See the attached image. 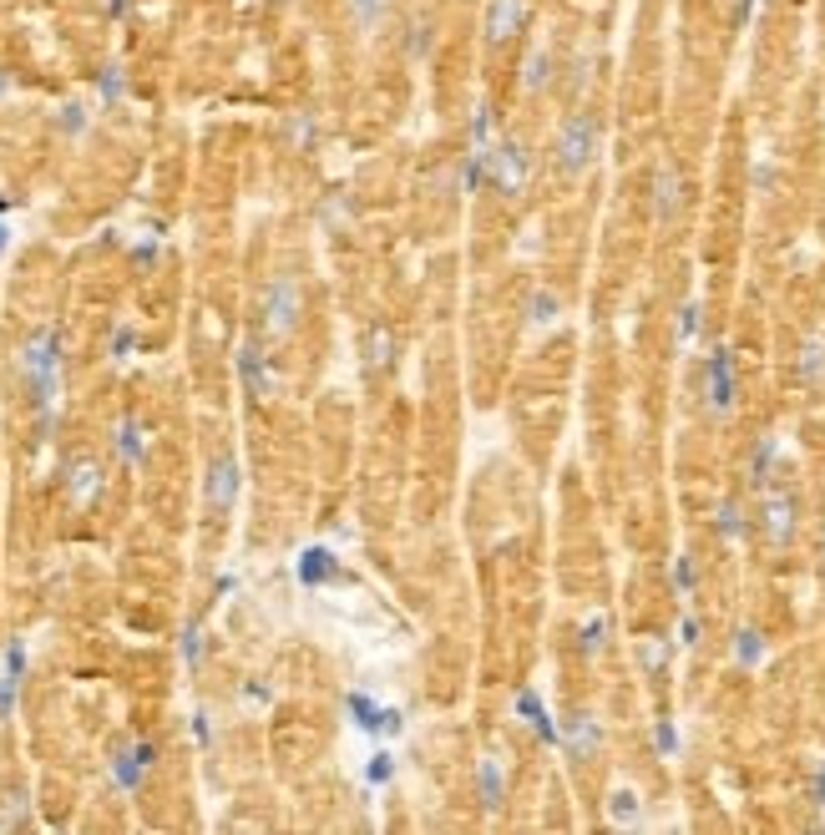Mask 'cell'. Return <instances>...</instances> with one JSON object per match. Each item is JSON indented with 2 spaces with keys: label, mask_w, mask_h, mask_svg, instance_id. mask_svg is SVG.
I'll return each instance as SVG.
<instances>
[{
  "label": "cell",
  "mask_w": 825,
  "mask_h": 835,
  "mask_svg": "<svg viewBox=\"0 0 825 835\" xmlns=\"http://www.w3.org/2000/svg\"><path fill=\"white\" fill-rule=\"evenodd\" d=\"M598 142H603V127L592 112H567L558 122V137H552V162H558V173L577 177L588 173L592 158H598Z\"/></svg>",
  "instance_id": "1"
},
{
  "label": "cell",
  "mask_w": 825,
  "mask_h": 835,
  "mask_svg": "<svg viewBox=\"0 0 825 835\" xmlns=\"http://www.w3.org/2000/svg\"><path fill=\"white\" fill-rule=\"evenodd\" d=\"M57 365H61V335L57 329H36L21 345V375L30 381V390H36L46 415H51V400H57Z\"/></svg>",
  "instance_id": "2"
},
{
  "label": "cell",
  "mask_w": 825,
  "mask_h": 835,
  "mask_svg": "<svg viewBox=\"0 0 825 835\" xmlns=\"http://www.w3.org/2000/svg\"><path fill=\"white\" fill-rule=\"evenodd\" d=\"M299 309H304V294H299V284L289 274L268 278L264 299H259V320H264L268 335H289L299 324Z\"/></svg>",
  "instance_id": "3"
},
{
  "label": "cell",
  "mask_w": 825,
  "mask_h": 835,
  "mask_svg": "<svg viewBox=\"0 0 825 835\" xmlns=\"http://www.w3.org/2000/svg\"><path fill=\"white\" fill-rule=\"evenodd\" d=\"M532 183V152L522 142H501L491 147V188L516 198V192H527Z\"/></svg>",
  "instance_id": "4"
},
{
  "label": "cell",
  "mask_w": 825,
  "mask_h": 835,
  "mask_svg": "<svg viewBox=\"0 0 825 835\" xmlns=\"http://www.w3.org/2000/svg\"><path fill=\"white\" fill-rule=\"evenodd\" d=\"M532 21V0H491L487 5V46H507Z\"/></svg>",
  "instance_id": "5"
},
{
  "label": "cell",
  "mask_w": 825,
  "mask_h": 835,
  "mask_svg": "<svg viewBox=\"0 0 825 835\" xmlns=\"http://www.w3.org/2000/svg\"><path fill=\"white\" fill-rule=\"evenodd\" d=\"M238 381H243V390H249L253 400L274 396V370H268V360L253 350V345H243V350H238Z\"/></svg>",
  "instance_id": "6"
},
{
  "label": "cell",
  "mask_w": 825,
  "mask_h": 835,
  "mask_svg": "<svg viewBox=\"0 0 825 835\" xmlns=\"http://www.w3.org/2000/svg\"><path fill=\"white\" fill-rule=\"evenodd\" d=\"M208 501H213L218 512H228L238 501V461L234 456H218V461L208 466Z\"/></svg>",
  "instance_id": "7"
},
{
  "label": "cell",
  "mask_w": 825,
  "mask_h": 835,
  "mask_svg": "<svg viewBox=\"0 0 825 835\" xmlns=\"http://www.w3.org/2000/svg\"><path fill=\"white\" fill-rule=\"evenodd\" d=\"M152 760H158V749H152L148 739H142V745H127V749H122L117 760H112L122 790H137V785H142V775L152 770Z\"/></svg>",
  "instance_id": "8"
},
{
  "label": "cell",
  "mask_w": 825,
  "mask_h": 835,
  "mask_svg": "<svg viewBox=\"0 0 825 835\" xmlns=\"http://www.w3.org/2000/svg\"><path fill=\"white\" fill-rule=\"evenodd\" d=\"M709 406H714V415H729V406H735V365L724 350H714V360H709Z\"/></svg>",
  "instance_id": "9"
},
{
  "label": "cell",
  "mask_w": 825,
  "mask_h": 835,
  "mask_svg": "<svg viewBox=\"0 0 825 835\" xmlns=\"http://www.w3.org/2000/svg\"><path fill=\"white\" fill-rule=\"evenodd\" d=\"M339 577V557L329 547H310V552L299 557V583L304 587H325Z\"/></svg>",
  "instance_id": "10"
},
{
  "label": "cell",
  "mask_w": 825,
  "mask_h": 835,
  "mask_svg": "<svg viewBox=\"0 0 825 835\" xmlns=\"http://www.w3.org/2000/svg\"><path fill=\"white\" fill-rule=\"evenodd\" d=\"M562 745H567V755H573V760L592 755V749L603 745V730H598V719H592V714H573V719H567V734H562Z\"/></svg>",
  "instance_id": "11"
},
{
  "label": "cell",
  "mask_w": 825,
  "mask_h": 835,
  "mask_svg": "<svg viewBox=\"0 0 825 835\" xmlns=\"http://www.w3.org/2000/svg\"><path fill=\"white\" fill-rule=\"evenodd\" d=\"M97 491H102V466H97L91 456L72 461V471H66V497H72V501H91Z\"/></svg>",
  "instance_id": "12"
},
{
  "label": "cell",
  "mask_w": 825,
  "mask_h": 835,
  "mask_svg": "<svg viewBox=\"0 0 825 835\" xmlns=\"http://www.w3.org/2000/svg\"><path fill=\"white\" fill-rule=\"evenodd\" d=\"M345 714L354 719V730H370V734H385V714H390V709H380V703L370 699V694H345Z\"/></svg>",
  "instance_id": "13"
},
{
  "label": "cell",
  "mask_w": 825,
  "mask_h": 835,
  "mask_svg": "<svg viewBox=\"0 0 825 835\" xmlns=\"http://www.w3.org/2000/svg\"><path fill=\"white\" fill-rule=\"evenodd\" d=\"M516 714H522V719L532 724V730H537V739H547V745H562V734L552 730V719H547L542 699H537L532 689H522V694H516Z\"/></svg>",
  "instance_id": "14"
},
{
  "label": "cell",
  "mask_w": 825,
  "mask_h": 835,
  "mask_svg": "<svg viewBox=\"0 0 825 835\" xmlns=\"http://www.w3.org/2000/svg\"><path fill=\"white\" fill-rule=\"evenodd\" d=\"M765 532L775 537V543H790V532H796V501L770 497L765 501Z\"/></svg>",
  "instance_id": "15"
},
{
  "label": "cell",
  "mask_w": 825,
  "mask_h": 835,
  "mask_svg": "<svg viewBox=\"0 0 825 835\" xmlns=\"http://www.w3.org/2000/svg\"><path fill=\"white\" fill-rule=\"evenodd\" d=\"M552 72H558V66H552V51H542V46H537V51H527V61H522V87H527V91H547V87H552Z\"/></svg>",
  "instance_id": "16"
},
{
  "label": "cell",
  "mask_w": 825,
  "mask_h": 835,
  "mask_svg": "<svg viewBox=\"0 0 825 835\" xmlns=\"http://www.w3.org/2000/svg\"><path fill=\"white\" fill-rule=\"evenodd\" d=\"M396 360V335L385 329V324H370V335H365V365L370 370H385Z\"/></svg>",
  "instance_id": "17"
},
{
  "label": "cell",
  "mask_w": 825,
  "mask_h": 835,
  "mask_svg": "<svg viewBox=\"0 0 825 835\" xmlns=\"http://www.w3.org/2000/svg\"><path fill=\"white\" fill-rule=\"evenodd\" d=\"M491 183V147H472V158H466V167H461V188L476 192Z\"/></svg>",
  "instance_id": "18"
},
{
  "label": "cell",
  "mask_w": 825,
  "mask_h": 835,
  "mask_svg": "<svg viewBox=\"0 0 825 835\" xmlns=\"http://www.w3.org/2000/svg\"><path fill=\"white\" fill-rule=\"evenodd\" d=\"M674 208H678V173L674 167H659V177H653V213L668 219Z\"/></svg>",
  "instance_id": "19"
},
{
  "label": "cell",
  "mask_w": 825,
  "mask_h": 835,
  "mask_svg": "<svg viewBox=\"0 0 825 835\" xmlns=\"http://www.w3.org/2000/svg\"><path fill=\"white\" fill-rule=\"evenodd\" d=\"M800 381H805V385H821L825 381V339H811V345L800 350Z\"/></svg>",
  "instance_id": "20"
},
{
  "label": "cell",
  "mask_w": 825,
  "mask_h": 835,
  "mask_svg": "<svg viewBox=\"0 0 825 835\" xmlns=\"http://www.w3.org/2000/svg\"><path fill=\"white\" fill-rule=\"evenodd\" d=\"M117 451H122V461H127V466H133V461H142L148 440H142V425H137V421H122V431H117Z\"/></svg>",
  "instance_id": "21"
},
{
  "label": "cell",
  "mask_w": 825,
  "mask_h": 835,
  "mask_svg": "<svg viewBox=\"0 0 825 835\" xmlns=\"http://www.w3.org/2000/svg\"><path fill=\"white\" fill-rule=\"evenodd\" d=\"M122 91H127V76H122V66H107L102 82H97V97H102V107H117Z\"/></svg>",
  "instance_id": "22"
},
{
  "label": "cell",
  "mask_w": 825,
  "mask_h": 835,
  "mask_svg": "<svg viewBox=\"0 0 825 835\" xmlns=\"http://www.w3.org/2000/svg\"><path fill=\"white\" fill-rule=\"evenodd\" d=\"M476 780H482V806H501V770H497V760H482Z\"/></svg>",
  "instance_id": "23"
},
{
  "label": "cell",
  "mask_w": 825,
  "mask_h": 835,
  "mask_svg": "<svg viewBox=\"0 0 825 835\" xmlns=\"http://www.w3.org/2000/svg\"><path fill=\"white\" fill-rule=\"evenodd\" d=\"M350 15H354V26L360 30H375L380 26V15H385V0H350Z\"/></svg>",
  "instance_id": "24"
},
{
  "label": "cell",
  "mask_w": 825,
  "mask_h": 835,
  "mask_svg": "<svg viewBox=\"0 0 825 835\" xmlns=\"http://www.w3.org/2000/svg\"><path fill=\"white\" fill-rule=\"evenodd\" d=\"M558 294H552V289H537V294H532V324H552V320H558Z\"/></svg>",
  "instance_id": "25"
},
{
  "label": "cell",
  "mask_w": 825,
  "mask_h": 835,
  "mask_svg": "<svg viewBox=\"0 0 825 835\" xmlns=\"http://www.w3.org/2000/svg\"><path fill=\"white\" fill-rule=\"evenodd\" d=\"M57 122H61V133H72V137H76L82 127H87V107H82V102H66V107H61V117H57Z\"/></svg>",
  "instance_id": "26"
},
{
  "label": "cell",
  "mask_w": 825,
  "mask_h": 835,
  "mask_svg": "<svg viewBox=\"0 0 825 835\" xmlns=\"http://www.w3.org/2000/svg\"><path fill=\"white\" fill-rule=\"evenodd\" d=\"M613 821H618V825L638 821V795H628V790H618V795H613Z\"/></svg>",
  "instance_id": "27"
},
{
  "label": "cell",
  "mask_w": 825,
  "mask_h": 835,
  "mask_svg": "<svg viewBox=\"0 0 825 835\" xmlns=\"http://www.w3.org/2000/svg\"><path fill=\"white\" fill-rule=\"evenodd\" d=\"M472 147H491V112L487 107H476V117H472Z\"/></svg>",
  "instance_id": "28"
},
{
  "label": "cell",
  "mask_w": 825,
  "mask_h": 835,
  "mask_svg": "<svg viewBox=\"0 0 825 835\" xmlns=\"http://www.w3.org/2000/svg\"><path fill=\"white\" fill-rule=\"evenodd\" d=\"M390 775H396V760L390 755H370V785H385Z\"/></svg>",
  "instance_id": "29"
},
{
  "label": "cell",
  "mask_w": 825,
  "mask_h": 835,
  "mask_svg": "<svg viewBox=\"0 0 825 835\" xmlns=\"http://www.w3.org/2000/svg\"><path fill=\"white\" fill-rule=\"evenodd\" d=\"M183 659H188V669H198V659H203V633L198 628L183 633Z\"/></svg>",
  "instance_id": "30"
},
{
  "label": "cell",
  "mask_w": 825,
  "mask_h": 835,
  "mask_svg": "<svg viewBox=\"0 0 825 835\" xmlns=\"http://www.w3.org/2000/svg\"><path fill=\"white\" fill-rule=\"evenodd\" d=\"M21 669H26V648L11 644V648H5V674H11L15 684H21Z\"/></svg>",
  "instance_id": "31"
},
{
  "label": "cell",
  "mask_w": 825,
  "mask_h": 835,
  "mask_svg": "<svg viewBox=\"0 0 825 835\" xmlns=\"http://www.w3.org/2000/svg\"><path fill=\"white\" fill-rule=\"evenodd\" d=\"M739 659L745 663L760 659V633H739Z\"/></svg>",
  "instance_id": "32"
},
{
  "label": "cell",
  "mask_w": 825,
  "mask_h": 835,
  "mask_svg": "<svg viewBox=\"0 0 825 835\" xmlns=\"http://www.w3.org/2000/svg\"><path fill=\"white\" fill-rule=\"evenodd\" d=\"M583 648H603V618L583 623Z\"/></svg>",
  "instance_id": "33"
},
{
  "label": "cell",
  "mask_w": 825,
  "mask_h": 835,
  "mask_svg": "<svg viewBox=\"0 0 825 835\" xmlns=\"http://www.w3.org/2000/svg\"><path fill=\"white\" fill-rule=\"evenodd\" d=\"M720 516H724L720 527H724V532H729V537H739V507H735V501H729V507H724V512H720Z\"/></svg>",
  "instance_id": "34"
},
{
  "label": "cell",
  "mask_w": 825,
  "mask_h": 835,
  "mask_svg": "<svg viewBox=\"0 0 825 835\" xmlns=\"http://www.w3.org/2000/svg\"><path fill=\"white\" fill-rule=\"evenodd\" d=\"M112 350H117V360H127V350H133V329H117V339H112Z\"/></svg>",
  "instance_id": "35"
},
{
  "label": "cell",
  "mask_w": 825,
  "mask_h": 835,
  "mask_svg": "<svg viewBox=\"0 0 825 835\" xmlns=\"http://www.w3.org/2000/svg\"><path fill=\"white\" fill-rule=\"evenodd\" d=\"M815 806H825V764L815 770Z\"/></svg>",
  "instance_id": "36"
},
{
  "label": "cell",
  "mask_w": 825,
  "mask_h": 835,
  "mask_svg": "<svg viewBox=\"0 0 825 835\" xmlns=\"http://www.w3.org/2000/svg\"><path fill=\"white\" fill-rule=\"evenodd\" d=\"M107 11H112V15H122V11H127V0H107Z\"/></svg>",
  "instance_id": "37"
},
{
  "label": "cell",
  "mask_w": 825,
  "mask_h": 835,
  "mask_svg": "<svg viewBox=\"0 0 825 835\" xmlns=\"http://www.w3.org/2000/svg\"><path fill=\"white\" fill-rule=\"evenodd\" d=\"M5 244H11V234H5V223H0V253H5Z\"/></svg>",
  "instance_id": "38"
},
{
  "label": "cell",
  "mask_w": 825,
  "mask_h": 835,
  "mask_svg": "<svg viewBox=\"0 0 825 835\" xmlns=\"http://www.w3.org/2000/svg\"><path fill=\"white\" fill-rule=\"evenodd\" d=\"M243 5H249V0H243Z\"/></svg>",
  "instance_id": "39"
}]
</instances>
